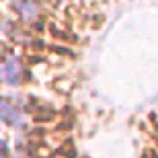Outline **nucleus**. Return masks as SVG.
I'll list each match as a JSON object with an SVG mask.
<instances>
[{
	"label": "nucleus",
	"mask_w": 158,
	"mask_h": 158,
	"mask_svg": "<svg viewBox=\"0 0 158 158\" xmlns=\"http://www.w3.org/2000/svg\"><path fill=\"white\" fill-rule=\"evenodd\" d=\"M23 78V66L17 58H6L2 64V80L10 86H17Z\"/></svg>",
	"instance_id": "1"
},
{
	"label": "nucleus",
	"mask_w": 158,
	"mask_h": 158,
	"mask_svg": "<svg viewBox=\"0 0 158 158\" xmlns=\"http://www.w3.org/2000/svg\"><path fill=\"white\" fill-rule=\"evenodd\" d=\"M0 117H2L4 123H8L12 127H17V125L21 127V125H23V115H21L17 109H12L8 99H2V103H0Z\"/></svg>",
	"instance_id": "2"
},
{
	"label": "nucleus",
	"mask_w": 158,
	"mask_h": 158,
	"mask_svg": "<svg viewBox=\"0 0 158 158\" xmlns=\"http://www.w3.org/2000/svg\"><path fill=\"white\" fill-rule=\"evenodd\" d=\"M15 8L25 21H33L37 17V6L33 4V0H15Z\"/></svg>",
	"instance_id": "3"
},
{
	"label": "nucleus",
	"mask_w": 158,
	"mask_h": 158,
	"mask_svg": "<svg viewBox=\"0 0 158 158\" xmlns=\"http://www.w3.org/2000/svg\"><path fill=\"white\" fill-rule=\"evenodd\" d=\"M15 158H23V156H15Z\"/></svg>",
	"instance_id": "4"
}]
</instances>
